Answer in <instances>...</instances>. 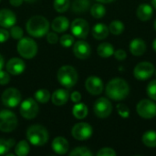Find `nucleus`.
I'll return each mask as SVG.
<instances>
[{
  "instance_id": "32",
  "label": "nucleus",
  "mask_w": 156,
  "mask_h": 156,
  "mask_svg": "<svg viewBox=\"0 0 156 156\" xmlns=\"http://www.w3.org/2000/svg\"><path fill=\"white\" fill-rule=\"evenodd\" d=\"M124 30V25L122 21L114 20L110 24L109 31L113 35H121Z\"/></svg>"
},
{
  "instance_id": "20",
  "label": "nucleus",
  "mask_w": 156,
  "mask_h": 156,
  "mask_svg": "<svg viewBox=\"0 0 156 156\" xmlns=\"http://www.w3.org/2000/svg\"><path fill=\"white\" fill-rule=\"evenodd\" d=\"M146 50V44L142 38H134L130 43V51L134 56H142Z\"/></svg>"
},
{
  "instance_id": "52",
  "label": "nucleus",
  "mask_w": 156,
  "mask_h": 156,
  "mask_svg": "<svg viewBox=\"0 0 156 156\" xmlns=\"http://www.w3.org/2000/svg\"><path fill=\"white\" fill-rule=\"evenodd\" d=\"M154 28H155V30H156V19H155V21H154Z\"/></svg>"
},
{
  "instance_id": "16",
  "label": "nucleus",
  "mask_w": 156,
  "mask_h": 156,
  "mask_svg": "<svg viewBox=\"0 0 156 156\" xmlns=\"http://www.w3.org/2000/svg\"><path fill=\"white\" fill-rule=\"evenodd\" d=\"M26 69V64L21 58H13L7 61L6 64V70L11 75H19L21 74Z\"/></svg>"
},
{
  "instance_id": "48",
  "label": "nucleus",
  "mask_w": 156,
  "mask_h": 156,
  "mask_svg": "<svg viewBox=\"0 0 156 156\" xmlns=\"http://www.w3.org/2000/svg\"><path fill=\"white\" fill-rule=\"evenodd\" d=\"M153 48H154V51H155V52H156V38H155V39H154V43H153Z\"/></svg>"
},
{
  "instance_id": "17",
  "label": "nucleus",
  "mask_w": 156,
  "mask_h": 156,
  "mask_svg": "<svg viewBox=\"0 0 156 156\" xmlns=\"http://www.w3.org/2000/svg\"><path fill=\"white\" fill-rule=\"evenodd\" d=\"M16 22V15L9 9L0 10V26L5 28H9L15 26Z\"/></svg>"
},
{
  "instance_id": "2",
  "label": "nucleus",
  "mask_w": 156,
  "mask_h": 156,
  "mask_svg": "<svg viewBox=\"0 0 156 156\" xmlns=\"http://www.w3.org/2000/svg\"><path fill=\"white\" fill-rule=\"evenodd\" d=\"M48 29L49 22L44 16H35L27 22V31L32 37H41L48 32Z\"/></svg>"
},
{
  "instance_id": "3",
  "label": "nucleus",
  "mask_w": 156,
  "mask_h": 156,
  "mask_svg": "<svg viewBox=\"0 0 156 156\" xmlns=\"http://www.w3.org/2000/svg\"><path fill=\"white\" fill-rule=\"evenodd\" d=\"M27 138L31 144L35 146H41L46 144L48 141V133L44 126L36 124L27 129Z\"/></svg>"
},
{
  "instance_id": "36",
  "label": "nucleus",
  "mask_w": 156,
  "mask_h": 156,
  "mask_svg": "<svg viewBox=\"0 0 156 156\" xmlns=\"http://www.w3.org/2000/svg\"><path fill=\"white\" fill-rule=\"evenodd\" d=\"M147 94L152 100L156 101V80H152L148 84V86H147Z\"/></svg>"
},
{
  "instance_id": "34",
  "label": "nucleus",
  "mask_w": 156,
  "mask_h": 156,
  "mask_svg": "<svg viewBox=\"0 0 156 156\" xmlns=\"http://www.w3.org/2000/svg\"><path fill=\"white\" fill-rule=\"evenodd\" d=\"M70 156H91L92 153L87 147H77L69 153Z\"/></svg>"
},
{
  "instance_id": "49",
  "label": "nucleus",
  "mask_w": 156,
  "mask_h": 156,
  "mask_svg": "<svg viewBox=\"0 0 156 156\" xmlns=\"http://www.w3.org/2000/svg\"><path fill=\"white\" fill-rule=\"evenodd\" d=\"M24 1H26L27 3H29V4H32V3H34V2H36L37 0H24Z\"/></svg>"
},
{
  "instance_id": "31",
  "label": "nucleus",
  "mask_w": 156,
  "mask_h": 156,
  "mask_svg": "<svg viewBox=\"0 0 156 156\" xmlns=\"http://www.w3.org/2000/svg\"><path fill=\"white\" fill-rule=\"evenodd\" d=\"M15 140L14 139H0V155L6 154L8 151L14 146Z\"/></svg>"
},
{
  "instance_id": "8",
  "label": "nucleus",
  "mask_w": 156,
  "mask_h": 156,
  "mask_svg": "<svg viewBox=\"0 0 156 156\" xmlns=\"http://www.w3.org/2000/svg\"><path fill=\"white\" fill-rule=\"evenodd\" d=\"M21 101V93L17 89L8 88L2 94V102L9 108L16 107Z\"/></svg>"
},
{
  "instance_id": "54",
  "label": "nucleus",
  "mask_w": 156,
  "mask_h": 156,
  "mask_svg": "<svg viewBox=\"0 0 156 156\" xmlns=\"http://www.w3.org/2000/svg\"><path fill=\"white\" fill-rule=\"evenodd\" d=\"M0 1H1V0H0Z\"/></svg>"
},
{
  "instance_id": "46",
  "label": "nucleus",
  "mask_w": 156,
  "mask_h": 156,
  "mask_svg": "<svg viewBox=\"0 0 156 156\" xmlns=\"http://www.w3.org/2000/svg\"><path fill=\"white\" fill-rule=\"evenodd\" d=\"M4 63H5V60H4V58L0 55V70L3 69L4 67Z\"/></svg>"
},
{
  "instance_id": "26",
  "label": "nucleus",
  "mask_w": 156,
  "mask_h": 156,
  "mask_svg": "<svg viewBox=\"0 0 156 156\" xmlns=\"http://www.w3.org/2000/svg\"><path fill=\"white\" fill-rule=\"evenodd\" d=\"M142 141L144 144L147 147H156V132L148 131L144 133V134L142 137Z\"/></svg>"
},
{
  "instance_id": "42",
  "label": "nucleus",
  "mask_w": 156,
  "mask_h": 156,
  "mask_svg": "<svg viewBox=\"0 0 156 156\" xmlns=\"http://www.w3.org/2000/svg\"><path fill=\"white\" fill-rule=\"evenodd\" d=\"M114 57L116 58V59L118 60H124L127 57V54H126V51L123 50V49H118L116 51H114Z\"/></svg>"
},
{
  "instance_id": "5",
  "label": "nucleus",
  "mask_w": 156,
  "mask_h": 156,
  "mask_svg": "<svg viewBox=\"0 0 156 156\" xmlns=\"http://www.w3.org/2000/svg\"><path fill=\"white\" fill-rule=\"evenodd\" d=\"M17 52L24 58H32L37 55V45L34 39L23 37L19 39L17 44Z\"/></svg>"
},
{
  "instance_id": "24",
  "label": "nucleus",
  "mask_w": 156,
  "mask_h": 156,
  "mask_svg": "<svg viewBox=\"0 0 156 156\" xmlns=\"http://www.w3.org/2000/svg\"><path fill=\"white\" fill-rule=\"evenodd\" d=\"M97 52L99 56L102 58H110L111 56L114 54V48L110 43H107V42L101 43V45H99L97 48Z\"/></svg>"
},
{
  "instance_id": "28",
  "label": "nucleus",
  "mask_w": 156,
  "mask_h": 156,
  "mask_svg": "<svg viewBox=\"0 0 156 156\" xmlns=\"http://www.w3.org/2000/svg\"><path fill=\"white\" fill-rule=\"evenodd\" d=\"M90 14L91 16L94 17V18H97V19H100V18H102L105 14H106V9L104 7L103 5L101 4H94L91 8H90Z\"/></svg>"
},
{
  "instance_id": "9",
  "label": "nucleus",
  "mask_w": 156,
  "mask_h": 156,
  "mask_svg": "<svg viewBox=\"0 0 156 156\" xmlns=\"http://www.w3.org/2000/svg\"><path fill=\"white\" fill-rule=\"evenodd\" d=\"M138 114L144 119H153L156 116V104L150 100H142L137 104Z\"/></svg>"
},
{
  "instance_id": "7",
  "label": "nucleus",
  "mask_w": 156,
  "mask_h": 156,
  "mask_svg": "<svg viewBox=\"0 0 156 156\" xmlns=\"http://www.w3.org/2000/svg\"><path fill=\"white\" fill-rule=\"evenodd\" d=\"M19 111L23 118L27 120H31L37 115L39 108L34 99L28 98L21 103Z\"/></svg>"
},
{
  "instance_id": "11",
  "label": "nucleus",
  "mask_w": 156,
  "mask_h": 156,
  "mask_svg": "<svg viewBox=\"0 0 156 156\" xmlns=\"http://www.w3.org/2000/svg\"><path fill=\"white\" fill-rule=\"evenodd\" d=\"M154 72V66L150 62H141L137 64L133 69L134 77L139 80H148L153 76Z\"/></svg>"
},
{
  "instance_id": "39",
  "label": "nucleus",
  "mask_w": 156,
  "mask_h": 156,
  "mask_svg": "<svg viewBox=\"0 0 156 156\" xmlns=\"http://www.w3.org/2000/svg\"><path fill=\"white\" fill-rule=\"evenodd\" d=\"M98 156H115L116 155V152L109 147H105L101 149L98 153H97Z\"/></svg>"
},
{
  "instance_id": "37",
  "label": "nucleus",
  "mask_w": 156,
  "mask_h": 156,
  "mask_svg": "<svg viewBox=\"0 0 156 156\" xmlns=\"http://www.w3.org/2000/svg\"><path fill=\"white\" fill-rule=\"evenodd\" d=\"M116 110H117L119 115L122 116V118H127L130 115V110L125 104H118L116 106Z\"/></svg>"
},
{
  "instance_id": "29",
  "label": "nucleus",
  "mask_w": 156,
  "mask_h": 156,
  "mask_svg": "<svg viewBox=\"0 0 156 156\" xmlns=\"http://www.w3.org/2000/svg\"><path fill=\"white\" fill-rule=\"evenodd\" d=\"M30 151V147L29 144L27 141H20L16 148H15V153L17 156H26Z\"/></svg>"
},
{
  "instance_id": "10",
  "label": "nucleus",
  "mask_w": 156,
  "mask_h": 156,
  "mask_svg": "<svg viewBox=\"0 0 156 156\" xmlns=\"http://www.w3.org/2000/svg\"><path fill=\"white\" fill-rule=\"evenodd\" d=\"M93 111L97 117L101 119L107 118L108 116L111 115L112 112V105L108 99L100 98L95 101Z\"/></svg>"
},
{
  "instance_id": "13",
  "label": "nucleus",
  "mask_w": 156,
  "mask_h": 156,
  "mask_svg": "<svg viewBox=\"0 0 156 156\" xmlns=\"http://www.w3.org/2000/svg\"><path fill=\"white\" fill-rule=\"evenodd\" d=\"M90 31L89 24L82 18H77L71 23V32L78 38H85Z\"/></svg>"
},
{
  "instance_id": "51",
  "label": "nucleus",
  "mask_w": 156,
  "mask_h": 156,
  "mask_svg": "<svg viewBox=\"0 0 156 156\" xmlns=\"http://www.w3.org/2000/svg\"><path fill=\"white\" fill-rule=\"evenodd\" d=\"M13 155H14L13 154H9V153H7V154H6V156H13Z\"/></svg>"
},
{
  "instance_id": "30",
  "label": "nucleus",
  "mask_w": 156,
  "mask_h": 156,
  "mask_svg": "<svg viewBox=\"0 0 156 156\" xmlns=\"http://www.w3.org/2000/svg\"><path fill=\"white\" fill-rule=\"evenodd\" d=\"M35 99L40 103H46L50 99V93L46 89H40L35 92Z\"/></svg>"
},
{
  "instance_id": "27",
  "label": "nucleus",
  "mask_w": 156,
  "mask_h": 156,
  "mask_svg": "<svg viewBox=\"0 0 156 156\" xmlns=\"http://www.w3.org/2000/svg\"><path fill=\"white\" fill-rule=\"evenodd\" d=\"M90 0H75L72 5V9L75 13L80 14L86 12L90 8Z\"/></svg>"
},
{
  "instance_id": "45",
  "label": "nucleus",
  "mask_w": 156,
  "mask_h": 156,
  "mask_svg": "<svg viewBox=\"0 0 156 156\" xmlns=\"http://www.w3.org/2000/svg\"><path fill=\"white\" fill-rule=\"evenodd\" d=\"M24 0H9L10 4L13 5V6H19L20 5H22Z\"/></svg>"
},
{
  "instance_id": "43",
  "label": "nucleus",
  "mask_w": 156,
  "mask_h": 156,
  "mask_svg": "<svg viewBox=\"0 0 156 156\" xmlns=\"http://www.w3.org/2000/svg\"><path fill=\"white\" fill-rule=\"evenodd\" d=\"M9 37V33L4 28H0V43L5 42Z\"/></svg>"
},
{
  "instance_id": "6",
  "label": "nucleus",
  "mask_w": 156,
  "mask_h": 156,
  "mask_svg": "<svg viewBox=\"0 0 156 156\" xmlns=\"http://www.w3.org/2000/svg\"><path fill=\"white\" fill-rule=\"evenodd\" d=\"M17 126V118L14 112L7 110L0 112V131L10 133Z\"/></svg>"
},
{
  "instance_id": "22",
  "label": "nucleus",
  "mask_w": 156,
  "mask_h": 156,
  "mask_svg": "<svg viewBox=\"0 0 156 156\" xmlns=\"http://www.w3.org/2000/svg\"><path fill=\"white\" fill-rule=\"evenodd\" d=\"M136 14H137V16H138V18L140 20H142V21H147V20L151 19V17L153 16L154 10H153V7L150 5L142 4L137 8Z\"/></svg>"
},
{
  "instance_id": "47",
  "label": "nucleus",
  "mask_w": 156,
  "mask_h": 156,
  "mask_svg": "<svg viewBox=\"0 0 156 156\" xmlns=\"http://www.w3.org/2000/svg\"><path fill=\"white\" fill-rule=\"evenodd\" d=\"M97 1L100 3H103V4H108V3H112L114 0H97Z\"/></svg>"
},
{
  "instance_id": "12",
  "label": "nucleus",
  "mask_w": 156,
  "mask_h": 156,
  "mask_svg": "<svg viewBox=\"0 0 156 156\" xmlns=\"http://www.w3.org/2000/svg\"><path fill=\"white\" fill-rule=\"evenodd\" d=\"M92 127L87 122H79L71 130L72 136L79 141H85L92 135Z\"/></svg>"
},
{
  "instance_id": "38",
  "label": "nucleus",
  "mask_w": 156,
  "mask_h": 156,
  "mask_svg": "<svg viewBox=\"0 0 156 156\" xmlns=\"http://www.w3.org/2000/svg\"><path fill=\"white\" fill-rule=\"evenodd\" d=\"M11 37L15 39H20L23 37V30L21 27H17V26H13L11 27V31H10Z\"/></svg>"
},
{
  "instance_id": "53",
  "label": "nucleus",
  "mask_w": 156,
  "mask_h": 156,
  "mask_svg": "<svg viewBox=\"0 0 156 156\" xmlns=\"http://www.w3.org/2000/svg\"><path fill=\"white\" fill-rule=\"evenodd\" d=\"M155 76H156V71H155Z\"/></svg>"
},
{
  "instance_id": "15",
  "label": "nucleus",
  "mask_w": 156,
  "mask_h": 156,
  "mask_svg": "<svg viewBox=\"0 0 156 156\" xmlns=\"http://www.w3.org/2000/svg\"><path fill=\"white\" fill-rule=\"evenodd\" d=\"M73 53L80 59H86L90 56V46L84 40L77 41L73 46Z\"/></svg>"
},
{
  "instance_id": "4",
  "label": "nucleus",
  "mask_w": 156,
  "mask_h": 156,
  "mask_svg": "<svg viewBox=\"0 0 156 156\" xmlns=\"http://www.w3.org/2000/svg\"><path fill=\"white\" fill-rule=\"evenodd\" d=\"M58 80L63 87L70 89L78 81V73L71 66H62L58 71Z\"/></svg>"
},
{
  "instance_id": "19",
  "label": "nucleus",
  "mask_w": 156,
  "mask_h": 156,
  "mask_svg": "<svg viewBox=\"0 0 156 156\" xmlns=\"http://www.w3.org/2000/svg\"><path fill=\"white\" fill-rule=\"evenodd\" d=\"M69 148L68 141L63 137H56L52 142V149L58 154H65Z\"/></svg>"
},
{
  "instance_id": "50",
  "label": "nucleus",
  "mask_w": 156,
  "mask_h": 156,
  "mask_svg": "<svg viewBox=\"0 0 156 156\" xmlns=\"http://www.w3.org/2000/svg\"><path fill=\"white\" fill-rule=\"evenodd\" d=\"M152 4H153L154 7L156 9V0H152Z\"/></svg>"
},
{
  "instance_id": "25",
  "label": "nucleus",
  "mask_w": 156,
  "mask_h": 156,
  "mask_svg": "<svg viewBox=\"0 0 156 156\" xmlns=\"http://www.w3.org/2000/svg\"><path fill=\"white\" fill-rule=\"evenodd\" d=\"M72 113L75 118L81 120L88 115V108L84 103H77L72 109Z\"/></svg>"
},
{
  "instance_id": "35",
  "label": "nucleus",
  "mask_w": 156,
  "mask_h": 156,
  "mask_svg": "<svg viewBox=\"0 0 156 156\" xmlns=\"http://www.w3.org/2000/svg\"><path fill=\"white\" fill-rule=\"evenodd\" d=\"M59 42H60V44H61L62 47H64V48H69L74 43V37L71 35L66 34V35H63L59 38Z\"/></svg>"
},
{
  "instance_id": "23",
  "label": "nucleus",
  "mask_w": 156,
  "mask_h": 156,
  "mask_svg": "<svg viewBox=\"0 0 156 156\" xmlns=\"http://www.w3.org/2000/svg\"><path fill=\"white\" fill-rule=\"evenodd\" d=\"M109 35V27L103 23H98L92 27V36L98 40L104 39Z\"/></svg>"
},
{
  "instance_id": "40",
  "label": "nucleus",
  "mask_w": 156,
  "mask_h": 156,
  "mask_svg": "<svg viewBox=\"0 0 156 156\" xmlns=\"http://www.w3.org/2000/svg\"><path fill=\"white\" fill-rule=\"evenodd\" d=\"M10 81V76L8 72L0 70V85H5Z\"/></svg>"
},
{
  "instance_id": "41",
  "label": "nucleus",
  "mask_w": 156,
  "mask_h": 156,
  "mask_svg": "<svg viewBox=\"0 0 156 156\" xmlns=\"http://www.w3.org/2000/svg\"><path fill=\"white\" fill-rule=\"evenodd\" d=\"M47 40L50 44H56L58 41V37L56 33L49 32V33H47Z\"/></svg>"
},
{
  "instance_id": "18",
  "label": "nucleus",
  "mask_w": 156,
  "mask_h": 156,
  "mask_svg": "<svg viewBox=\"0 0 156 156\" xmlns=\"http://www.w3.org/2000/svg\"><path fill=\"white\" fill-rule=\"evenodd\" d=\"M69 98V94L68 90L64 89H58L53 92L51 96V101L53 104L56 106H63L68 102Z\"/></svg>"
},
{
  "instance_id": "21",
  "label": "nucleus",
  "mask_w": 156,
  "mask_h": 156,
  "mask_svg": "<svg viewBox=\"0 0 156 156\" xmlns=\"http://www.w3.org/2000/svg\"><path fill=\"white\" fill-rule=\"evenodd\" d=\"M69 27V22L68 20V18H66L65 16H58L56 17L51 24V27L55 32L58 33H63L65 32Z\"/></svg>"
},
{
  "instance_id": "14",
  "label": "nucleus",
  "mask_w": 156,
  "mask_h": 156,
  "mask_svg": "<svg viewBox=\"0 0 156 156\" xmlns=\"http://www.w3.org/2000/svg\"><path fill=\"white\" fill-rule=\"evenodd\" d=\"M85 87L90 94L99 95L103 90V82L100 78L96 76H90L86 80Z\"/></svg>"
},
{
  "instance_id": "33",
  "label": "nucleus",
  "mask_w": 156,
  "mask_h": 156,
  "mask_svg": "<svg viewBox=\"0 0 156 156\" xmlns=\"http://www.w3.org/2000/svg\"><path fill=\"white\" fill-rule=\"evenodd\" d=\"M70 5L69 0H55L54 1V8L58 13L66 12Z\"/></svg>"
},
{
  "instance_id": "44",
  "label": "nucleus",
  "mask_w": 156,
  "mask_h": 156,
  "mask_svg": "<svg viewBox=\"0 0 156 156\" xmlns=\"http://www.w3.org/2000/svg\"><path fill=\"white\" fill-rule=\"evenodd\" d=\"M70 99H71V101H72L73 102L78 103V102H80V100H81V94H80V92H78V91H74V92H72V94L70 95Z\"/></svg>"
},
{
  "instance_id": "1",
  "label": "nucleus",
  "mask_w": 156,
  "mask_h": 156,
  "mask_svg": "<svg viewBox=\"0 0 156 156\" xmlns=\"http://www.w3.org/2000/svg\"><path fill=\"white\" fill-rule=\"evenodd\" d=\"M130 87L123 79L116 78L109 81L106 86V95L113 101H122L127 98Z\"/></svg>"
}]
</instances>
